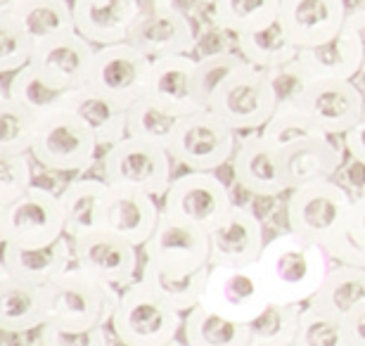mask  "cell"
Masks as SVG:
<instances>
[{
  "label": "cell",
  "mask_w": 365,
  "mask_h": 346,
  "mask_svg": "<svg viewBox=\"0 0 365 346\" xmlns=\"http://www.w3.org/2000/svg\"><path fill=\"white\" fill-rule=\"evenodd\" d=\"M330 268L332 259L325 247L289 230L268 240L259 259V270L275 304L306 306L325 283Z\"/></svg>",
  "instance_id": "6da1fadb"
},
{
  "label": "cell",
  "mask_w": 365,
  "mask_h": 346,
  "mask_svg": "<svg viewBox=\"0 0 365 346\" xmlns=\"http://www.w3.org/2000/svg\"><path fill=\"white\" fill-rule=\"evenodd\" d=\"M351 207L354 197L346 188L327 178L289 190L284 200V220L289 233L327 249L346 235Z\"/></svg>",
  "instance_id": "7a4b0ae2"
},
{
  "label": "cell",
  "mask_w": 365,
  "mask_h": 346,
  "mask_svg": "<svg viewBox=\"0 0 365 346\" xmlns=\"http://www.w3.org/2000/svg\"><path fill=\"white\" fill-rule=\"evenodd\" d=\"M116 342L121 346H150L176 340L182 330V313L173 308L148 280L138 278L135 283L121 290L119 306L109 322Z\"/></svg>",
  "instance_id": "3957f363"
},
{
  "label": "cell",
  "mask_w": 365,
  "mask_h": 346,
  "mask_svg": "<svg viewBox=\"0 0 365 346\" xmlns=\"http://www.w3.org/2000/svg\"><path fill=\"white\" fill-rule=\"evenodd\" d=\"M50 290V320L69 330H91L109 325L119 306L121 290L86 273L76 263L62 273Z\"/></svg>",
  "instance_id": "277c9868"
},
{
  "label": "cell",
  "mask_w": 365,
  "mask_h": 346,
  "mask_svg": "<svg viewBox=\"0 0 365 346\" xmlns=\"http://www.w3.org/2000/svg\"><path fill=\"white\" fill-rule=\"evenodd\" d=\"M173 157L164 145L126 136L105 150L102 178L114 190H133L152 197H164L171 185Z\"/></svg>",
  "instance_id": "5b68a950"
},
{
  "label": "cell",
  "mask_w": 365,
  "mask_h": 346,
  "mask_svg": "<svg viewBox=\"0 0 365 346\" xmlns=\"http://www.w3.org/2000/svg\"><path fill=\"white\" fill-rule=\"evenodd\" d=\"M237 131L211 109L185 114L169 145V154L187 171H216L232 161L237 150Z\"/></svg>",
  "instance_id": "8992f818"
},
{
  "label": "cell",
  "mask_w": 365,
  "mask_h": 346,
  "mask_svg": "<svg viewBox=\"0 0 365 346\" xmlns=\"http://www.w3.org/2000/svg\"><path fill=\"white\" fill-rule=\"evenodd\" d=\"M64 211L60 195L46 188H29L14 202L0 207L3 245L48 247L64 238Z\"/></svg>",
  "instance_id": "52a82bcc"
},
{
  "label": "cell",
  "mask_w": 365,
  "mask_h": 346,
  "mask_svg": "<svg viewBox=\"0 0 365 346\" xmlns=\"http://www.w3.org/2000/svg\"><path fill=\"white\" fill-rule=\"evenodd\" d=\"M273 304L259 263L252 266H209L202 306L225 318L250 325Z\"/></svg>",
  "instance_id": "ba28073f"
},
{
  "label": "cell",
  "mask_w": 365,
  "mask_h": 346,
  "mask_svg": "<svg viewBox=\"0 0 365 346\" xmlns=\"http://www.w3.org/2000/svg\"><path fill=\"white\" fill-rule=\"evenodd\" d=\"M209 109L237 131H261L277 112V98L266 69L247 62L221 91L214 95Z\"/></svg>",
  "instance_id": "9c48e42d"
},
{
  "label": "cell",
  "mask_w": 365,
  "mask_h": 346,
  "mask_svg": "<svg viewBox=\"0 0 365 346\" xmlns=\"http://www.w3.org/2000/svg\"><path fill=\"white\" fill-rule=\"evenodd\" d=\"M98 140L67 109L48 114L41 121L34 143V159L57 173H86L98 159Z\"/></svg>",
  "instance_id": "30bf717a"
},
{
  "label": "cell",
  "mask_w": 365,
  "mask_h": 346,
  "mask_svg": "<svg viewBox=\"0 0 365 346\" xmlns=\"http://www.w3.org/2000/svg\"><path fill=\"white\" fill-rule=\"evenodd\" d=\"M143 249L145 263L166 275H190L211 266L209 233L166 211Z\"/></svg>",
  "instance_id": "8fae6325"
},
{
  "label": "cell",
  "mask_w": 365,
  "mask_h": 346,
  "mask_svg": "<svg viewBox=\"0 0 365 346\" xmlns=\"http://www.w3.org/2000/svg\"><path fill=\"white\" fill-rule=\"evenodd\" d=\"M232 202L228 185L214 171H185L171 180L162 197V209L171 216L200 225L211 233L230 216Z\"/></svg>",
  "instance_id": "7c38bea8"
},
{
  "label": "cell",
  "mask_w": 365,
  "mask_h": 346,
  "mask_svg": "<svg viewBox=\"0 0 365 346\" xmlns=\"http://www.w3.org/2000/svg\"><path fill=\"white\" fill-rule=\"evenodd\" d=\"M150 73L152 57L123 41L116 46L98 48L88 86L128 109L135 100L148 95Z\"/></svg>",
  "instance_id": "4fadbf2b"
},
{
  "label": "cell",
  "mask_w": 365,
  "mask_h": 346,
  "mask_svg": "<svg viewBox=\"0 0 365 346\" xmlns=\"http://www.w3.org/2000/svg\"><path fill=\"white\" fill-rule=\"evenodd\" d=\"M297 107H302L323 133L341 138L363 116L365 95L351 78H313Z\"/></svg>",
  "instance_id": "5bb4252c"
},
{
  "label": "cell",
  "mask_w": 365,
  "mask_h": 346,
  "mask_svg": "<svg viewBox=\"0 0 365 346\" xmlns=\"http://www.w3.org/2000/svg\"><path fill=\"white\" fill-rule=\"evenodd\" d=\"M98 46L78 31L36 43L31 64L62 91H76L91 83Z\"/></svg>",
  "instance_id": "9a60e30c"
},
{
  "label": "cell",
  "mask_w": 365,
  "mask_h": 346,
  "mask_svg": "<svg viewBox=\"0 0 365 346\" xmlns=\"http://www.w3.org/2000/svg\"><path fill=\"white\" fill-rule=\"evenodd\" d=\"M71 245H74L76 266L102 283L123 290L138 280V247L119 235L100 228L71 240Z\"/></svg>",
  "instance_id": "2e32d148"
},
{
  "label": "cell",
  "mask_w": 365,
  "mask_h": 346,
  "mask_svg": "<svg viewBox=\"0 0 365 346\" xmlns=\"http://www.w3.org/2000/svg\"><path fill=\"white\" fill-rule=\"evenodd\" d=\"M344 0H282L277 21L299 50L337 39L346 24Z\"/></svg>",
  "instance_id": "e0dca14e"
},
{
  "label": "cell",
  "mask_w": 365,
  "mask_h": 346,
  "mask_svg": "<svg viewBox=\"0 0 365 346\" xmlns=\"http://www.w3.org/2000/svg\"><path fill=\"white\" fill-rule=\"evenodd\" d=\"M230 164L240 188L250 195L282 197L289 193L280 166V150L268 143L261 131H252L240 140Z\"/></svg>",
  "instance_id": "ac0fdd59"
},
{
  "label": "cell",
  "mask_w": 365,
  "mask_h": 346,
  "mask_svg": "<svg viewBox=\"0 0 365 346\" xmlns=\"http://www.w3.org/2000/svg\"><path fill=\"white\" fill-rule=\"evenodd\" d=\"M211 266H252L266 247L261 218L252 209L235 204L230 216L209 233Z\"/></svg>",
  "instance_id": "d6986e66"
},
{
  "label": "cell",
  "mask_w": 365,
  "mask_h": 346,
  "mask_svg": "<svg viewBox=\"0 0 365 346\" xmlns=\"http://www.w3.org/2000/svg\"><path fill=\"white\" fill-rule=\"evenodd\" d=\"M128 43L152 60L192 55L197 46V29L187 12H182L178 5H171L138 21L128 36Z\"/></svg>",
  "instance_id": "ffe728a7"
},
{
  "label": "cell",
  "mask_w": 365,
  "mask_h": 346,
  "mask_svg": "<svg viewBox=\"0 0 365 346\" xmlns=\"http://www.w3.org/2000/svg\"><path fill=\"white\" fill-rule=\"evenodd\" d=\"M334 136L318 133L284 147L280 152V166L289 190L327 180L344 164V143L332 140Z\"/></svg>",
  "instance_id": "44dd1931"
},
{
  "label": "cell",
  "mask_w": 365,
  "mask_h": 346,
  "mask_svg": "<svg viewBox=\"0 0 365 346\" xmlns=\"http://www.w3.org/2000/svg\"><path fill=\"white\" fill-rule=\"evenodd\" d=\"M50 320V290L29 280L0 273V330L24 335L43 330Z\"/></svg>",
  "instance_id": "7402d4cb"
},
{
  "label": "cell",
  "mask_w": 365,
  "mask_h": 346,
  "mask_svg": "<svg viewBox=\"0 0 365 346\" xmlns=\"http://www.w3.org/2000/svg\"><path fill=\"white\" fill-rule=\"evenodd\" d=\"M71 116H76L100 147H112L128 136V109L93 86L76 88L67 93L64 107Z\"/></svg>",
  "instance_id": "603a6c76"
},
{
  "label": "cell",
  "mask_w": 365,
  "mask_h": 346,
  "mask_svg": "<svg viewBox=\"0 0 365 346\" xmlns=\"http://www.w3.org/2000/svg\"><path fill=\"white\" fill-rule=\"evenodd\" d=\"M74 245L71 238H60L48 247H14L3 245L0 254V273L14 275L19 280H29L36 285L55 283L62 273L74 266Z\"/></svg>",
  "instance_id": "cb8c5ba5"
},
{
  "label": "cell",
  "mask_w": 365,
  "mask_h": 346,
  "mask_svg": "<svg viewBox=\"0 0 365 346\" xmlns=\"http://www.w3.org/2000/svg\"><path fill=\"white\" fill-rule=\"evenodd\" d=\"M162 213L164 209L157 204V197L112 188L105 209V225L102 228L128 240L130 245L145 247V242L157 230Z\"/></svg>",
  "instance_id": "d4e9b609"
},
{
  "label": "cell",
  "mask_w": 365,
  "mask_h": 346,
  "mask_svg": "<svg viewBox=\"0 0 365 346\" xmlns=\"http://www.w3.org/2000/svg\"><path fill=\"white\" fill-rule=\"evenodd\" d=\"M112 185L105 178H74L60 193L64 233L76 240L105 225V209Z\"/></svg>",
  "instance_id": "484cf974"
},
{
  "label": "cell",
  "mask_w": 365,
  "mask_h": 346,
  "mask_svg": "<svg viewBox=\"0 0 365 346\" xmlns=\"http://www.w3.org/2000/svg\"><path fill=\"white\" fill-rule=\"evenodd\" d=\"M195 69L197 60L192 55H171L152 60L148 95L164 102L166 107L176 109L182 116L197 112L202 107L197 102Z\"/></svg>",
  "instance_id": "4316f807"
},
{
  "label": "cell",
  "mask_w": 365,
  "mask_h": 346,
  "mask_svg": "<svg viewBox=\"0 0 365 346\" xmlns=\"http://www.w3.org/2000/svg\"><path fill=\"white\" fill-rule=\"evenodd\" d=\"M74 19L76 31L98 48L128 41L130 31L138 24V14L128 5V0H112L105 5L74 0Z\"/></svg>",
  "instance_id": "83f0119b"
},
{
  "label": "cell",
  "mask_w": 365,
  "mask_h": 346,
  "mask_svg": "<svg viewBox=\"0 0 365 346\" xmlns=\"http://www.w3.org/2000/svg\"><path fill=\"white\" fill-rule=\"evenodd\" d=\"M309 304L323 308L341 320L359 311L361 306H365V266L332 261L325 283L320 285V290Z\"/></svg>",
  "instance_id": "f1b7e54d"
},
{
  "label": "cell",
  "mask_w": 365,
  "mask_h": 346,
  "mask_svg": "<svg viewBox=\"0 0 365 346\" xmlns=\"http://www.w3.org/2000/svg\"><path fill=\"white\" fill-rule=\"evenodd\" d=\"M5 14H12L34 43L76 31L74 0H24Z\"/></svg>",
  "instance_id": "f546056e"
},
{
  "label": "cell",
  "mask_w": 365,
  "mask_h": 346,
  "mask_svg": "<svg viewBox=\"0 0 365 346\" xmlns=\"http://www.w3.org/2000/svg\"><path fill=\"white\" fill-rule=\"evenodd\" d=\"M182 337L187 346H250L252 330L225 315L197 306L182 318Z\"/></svg>",
  "instance_id": "4dcf8cb0"
},
{
  "label": "cell",
  "mask_w": 365,
  "mask_h": 346,
  "mask_svg": "<svg viewBox=\"0 0 365 346\" xmlns=\"http://www.w3.org/2000/svg\"><path fill=\"white\" fill-rule=\"evenodd\" d=\"M299 62L311 78H356L361 73V53L344 29L337 39L316 48L299 50Z\"/></svg>",
  "instance_id": "1f68e13d"
},
{
  "label": "cell",
  "mask_w": 365,
  "mask_h": 346,
  "mask_svg": "<svg viewBox=\"0 0 365 346\" xmlns=\"http://www.w3.org/2000/svg\"><path fill=\"white\" fill-rule=\"evenodd\" d=\"M280 5L282 0H218L211 5V21L230 36L252 34L275 24Z\"/></svg>",
  "instance_id": "d6a6232c"
},
{
  "label": "cell",
  "mask_w": 365,
  "mask_h": 346,
  "mask_svg": "<svg viewBox=\"0 0 365 346\" xmlns=\"http://www.w3.org/2000/svg\"><path fill=\"white\" fill-rule=\"evenodd\" d=\"M235 48L247 62L259 69L282 67V64L299 57V48L292 43L280 21H275V24L266 29H259V31L235 36Z\"/></svg>",
  "instance_id": "836d02e7"
},
{
  "label": "cell",
  "mask_w": 365,
  "mask_h": 346,
  "mask_svg": "<svg viewBox=\"0 0 365 346\" xmlns=\"http://www.w3.org/2000/svg\"><path fill=\"white\" fill-rule=\"evenodd\" d=\"M3 93H7L14 102L24 105L26 109H31L41 119H46L48 114L60 112L64 107L69 91H62L55 83H50L34 64H29V67L10 73V81H7Z\"/></svg>",
  "instance_id": "e575fe53"
},
{
  "label": "cell",
  "mask_w": 365,
  "mask_h": 346,
  "mask_svg": "<svg viewBox=\"0 0 365 346\" xmlns=\"http://www.w3.org/2000/svg\"><path fill=\"white\" fill-rule=\"evenodd\" d=\"M180 119L182 114H178L176 109L166 107L152 95H143L128 107V136L164 145L169 150Z\"/></svg>",
  "instance_id": "d590c367"
},
{
  "label": "cell",
  "mask_w": 365,
  "mask_h": 346,
  "mask_svg": "<svg viewBox=\"0 0 365 346\" xmlns=\"http://www.w3.org/2000/svg\"><path fill=\"white\" fill-rule=\"evenodd\" d=\"M41 116L3 93L0 98V154H31Z\"/></svg>",
  "instance_id": "8d00e7d4"
},
{
  "label": "cell",
  "mask_w": 365,
  "mask_h": 346,
  "mask_svg": "<svg viewBox=\"0 0 365 346\" xmlns=\"http://www.w3.org/2000/svg\"><path fill=\"white\" fill-rule=\"evenodd\" d=\"M207 275H209V268H202L190 275H166L162 270H157L155 266H150V263H145V268L140 273V278L148 280V283L155 287L173 308H178L182 315L202 304L204 287H207Z\"/></svg>",
  "instance_id": "74e56055"
},
{
  "label": "cell",
  "mask_w": 365,
  "mask_h": 346,
  "mask_svg": "<svg viewBox=\"0 0 365 346\" xmlns=\"http://www.w3.org/2000/svg\"><path fill=\"white\" fill-rule=\"evenodd\" d=\"M247 64L242 55L232 53V50H218V53H209L197 60L195 69V91L197 102L202 109H209L214 95L235 76V73Z\"/></svg>",
  "instance_id": "f35d334b"
},
{
  "label": "cell",
  "mask_w": 365,
  "mask_h": 346,
  "mask_svg": "<svg viewBox=\"0 0 365 346\" xmlns=\"http://www.w3.org/2000/svg\"><path fill=\"white\" fill-rule=\"evenodd\" d=\"M304 306L297 304H273L259 315L257 320L250 322L252 342L264 344H280V346H294L299 322H302Z\"/></svg>",
  "instance_id": "ab89813d"
},
{
  "label": "cell",
  "mask_w": 365,
  "mask_h": 346,
  "mask_svg": "<svg viewBox=\"0 0 365 346\" xmlns=\"http://www.w3.org/2000/svg\"><path fill=\"white\" fill-rule=\"evenodd\" d=\"M294 346H349L344 320L313 304H306Z\"/></svg>",
  "instance_id": "60d3db41"
},
{
  "label": "cell",
  "mask_w": 365,
  "mask_h": 346,
  "mask_svg": "<svg viewBox=\"0 0 365 346\" xmlns=\"http://www.w3.org/2000/svg\"><path fill=\"white\" fill-rule=\"evenodd\" d=\"M318 133H323V131H320L316 123L309 119V114L297 105L277 107V112L271 116V121L261 128V136L280 152L284 147L299 143V140H306Z\"/></svg>",
  "instance_id": "b9f144b4"
},
{
  "label": "cell",
  "mask_w": 365,
  "mask_h": 346,
  "mask_svg": "<svg viewBox=\"0 0 365 346\" xmlns=\"http://www.w3.org/2000/svg\"><path fill=\"white\" fill-rule=\"evenodd\" d=\"M36 43L12 14H0V73H14L31 64Z\"/></svg>",
  "instance_id": "7bdbcfd3"
},
{
  "label": "cell",
  "mask_w": 365,
  "mask_h": 346,
  "mask_svg": "<svg viewBox=\"0 0 365 346\" xmlns=\"http://www.w3.org/2000/svg\"><path fill=\"white\" fill-rule=\"evenodd\" d=\"M34 154H0V207L34 188Z\"/></svg>",
  "instance_id": "ee69618b"
},
{
  "label": "cell",
  "mask_w": 365,
  "mask_h": 346,
  "mask_svg": "<svg viewBox=\"0 0 365 346\" xmlns=\"http://www.w3.org/2000/svg\"><path fill=\"white\" fill-rule=\"evenodd\" d=\"M268 71V78H271V86L275 91V98H277V107H287V105H297L299 98L304 95L306 86L311 83V73L306 71V67L302 62L292 60L282 67H275V69H266Z\"/></svg>",
  "instance_id": "f6af8a7d"
},
{
  "label": "cell",
  "mask_w": 365,
  "mask_h": 346,
  "mask_svg": "<svg viewBox=\"0 0 365 346\" xmlns=\"http://www.w3.org/2000/svg\"><path fill=\"white\" fill-rule=\"evenodd\" d=\"M41 346H112L107 327L91 330H69L48 322L41 330Z\"/></svg>",
  "instance_id": "bcb514c9"
},
{
  "label": "cell",
  "mask_w": 365,
  "mask_h": 346,
  "mask_svg": "<svg viewBox=\"0 0 365 346\" xmlns=\"http://www.w3.org/2000/svg\"><path fill=\"white\" fill-rule=\"evenodd\" d=\"M346 235L365 254V193L354 200V207H351V213H349V223H346Z\"/></svg>",
  "instance_id": "7dc6e473"
},
{
  "label": "cell",
  "mask_w": 365,
  "mask_h": 346,
  "mask_svg": "<svg viewBox=\"0 0 365 346\" xmlns=\"http://www.w3.org/2000/svg\"><path fill=\"white\" fill-rule=\"evenodd\" d=\"M341 143H344V150L349 157H351L356 164L365 166V112L359 119V123L341 136Z\"/></svg>",
  "instance_id": "c3c4849f"
},
{
  "label": "cell",
  "mask_w": 365,
  "mask_h": 346,
  "mask_svg": "<svg viewBox=\"0 0 365 346\" xmlns=\"http://www.w3.org/2000/svg\"><path fill=\"white\" fill-rule=\"evenodd\" d=\"M344 31L351 36L356 48H359V53H361V73H365V7L349 10Z\"/></svg>",
  "instance_id": "681fc988"
},
{
  "label": "cell",
  "mask_w": 365,
  "mask_h": 346,
  "mask_svg": "<svg viewBox=\"0 0 365 346\" xmlns=\"http://www.w3.org/2000/svg\"><path fill=\"white\" fill-rule=\"evenodd\" d=\"M349 346H365V306L344 318Z\"/></svg>",
  "instance_id": "f907efd6"
},
{
  "label": "cell",
  "mask_w": 365,
  "mask_h": 346,
  "mask_svg": "<svg viewBox=\"0 0 365 346\" xmlns=\"http://www.w3.org/2000/svg\"><path fill=\"white\" fill-rule=\"evenodd\" d=\"M128 5L133 7L135 14H138V21L148 14H155L159 10H166V7L176 5V0H128Z\"/></svg>",
  "instance_id": "816d5d0a"
},
{
  "label": "cell",
  "mask_w": 365,
  "mask_h": 346,
  "mask_svg": "<svg viewBox=\"0 0 365 346\" xmlns=\"http://www.w3.org/2000/svg\"><path fill=\"white\" fill-rule=\"evenodd\" d=\"M24 0H0V14H5V12H12L14 7L21 5Z\"/></svg>",
  "instance_id": "f5cc1de1"
},
{
  "label": "cell",
  "mask_w": 365,
  "mask_h": 346,
  "mask_svg": "<svg viewBox=\"0 0 365 346\" xmlns=\"http://www.w3.org/2000/svg\"><path fill=\"white\" fill-rule=\"evenodd\" d=\"M150 346H187L185 342H178V337L176 340H171V342H164V344H150Z\"/></svg>",
  "instance_id": "db71d44e"
},
{
  "label": "cell",
  "mask_w": 365,
  "mask_h": 346,
  "mask_svg": "<svg viewBox=\"0 0 365 346\" xmlns=\"http://www.w3.org/2000/svg\"><path fill=\"white\" fill-rule=\"evenodd\" d=\"M78 3H93V5H105V3H112V0H78Z\"/></svg>",
  "instance_id": "11a10c76"
},
{
  "label": "cell",
  "mask_w": 365,
  "mask_h": 346,
  "mask_svg": "<svg viewBox=\"0 0 365 346\" xmlns=\"http://www.w3.org/2000/svg\"><path fill=\"white\" fill-rule=\"evenodd\" d=\"M250 346H280V344H264V342H252Z\"/></svg>",
  "instance_id": "9f6ffc18"
},
{
  "label": "cell",
  "mask_w": 365,
  "mask_h": 346,
  "mask_svg": "<svg viewBox=\"0 0 365 346\" xmlns=\"http://www.w3.org/2000/svg\"><path fill=\"white\" fill-rule=\"evenodd\" d=\"M200 3H207V5H214V3H218V0H200Z\"/></svg>",
  "instance_id": "6f0895ef"
}]
</instances>
